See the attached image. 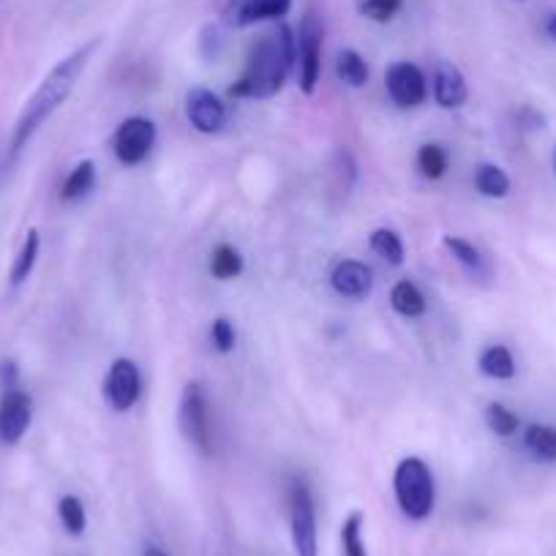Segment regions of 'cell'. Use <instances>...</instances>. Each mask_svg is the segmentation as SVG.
Here are the masks:
<instances>
[{"mask_svg": "<svg viewBox=\"0 0 556 556\" xmlns=\"http://www.w3.org/2000/svg\"><path fill=\"white\" fill-rule=\"evenodd\" d=\"M478 366L485 377L496 379V382H505V379L516 377V357L502 344H491L489 350L480 352Z\"/></svg>", "mask_w": 556, "mask_h": 556, "instance_id": "cell-16", "label": "cell"}, {"mask_svg": "<svg viewBox=\"0 0 556 556\" xmlns=\"http://www.w3.org/2000/svg\"><path fill=\"white\" fill-rule=\"evenodd\" d=\"M186 117L200 134H218L227 126V106L213 90L191 88L186 96Z\"/></svg>", "mask_w": 556, "mask_h": 556, "instance_id": "cell-12", "label": "cell"}, {"mask_svg": "<svg viewBox=\"0 0 556 556\" xmlns=\"http://www.w3.org/2000/svg\"><path fill=\"white\" fill-rule=\"evenodd\" d=\"M34 424V399L23 388H7L0 395V442L20 445Z\"/></svg>", "mask_w": 556, "mask_h": 556, "instance_id": "cell-9", "label": "cell"}, {"mask_svg": "<svg viewBox=\"0 0 556 556\" xmlns=\"http://www.w3.org/2000/svg\"><path fill=\"white\" fill-rule=\"evenodd\" d=\"M523 447L532 453V458L538 462H556V429L554 426L532 424L527 431H523Z\"/></svg>", "mask_w": 556, "mask_h": 556, "instance_id": "cell-18", "label": "cell"}, {"mask_svg": "<svg viewBox=\"0 0 556 556\" xmlns=\"http://www.w3.org/2000/svg\"><path fill=\"white\" fill-rule=\"evenodd\" d=\"M431 93H434V101L442 110H458V106L467 104L469 88L462 68L453 66L451 61L437 63L434 77H431Z\"/></svg>", "mask_w": 556, "mask_h": 556, "instance_id": "cell-14", "label": "cell"}, {"mask_svg": "<svg viewBox=\"0 0 556 556\" xmlns=\"http://www.w3.org/2000/svg\"><path fill=\"white\" fill-rule=\"evenodd\" d=\"M368 245H371L374 254H377L379 260L388 262V265L393 267L404 265V240L399 238L395 229H388V227L374 229L371 238H368Z\"/></svg>", "mask_w": 556, "mask_h": 556, "instance_id": "cell-24", "label": "cell"}, {"mask_svg": "<svg viewBox=\"0 0 556 556\" xmlns=\"http://www.w3.org/2000/svg\"><path fill=\"white\" fill-rule=\"evenodd\" d=\"M142 556H169V554L164 548H159V545H148L146 554H142Z\"/></svg>", "mask_w": 556, "mask_h": 556, "instance_id": "cell-32", "label": "cell"}, {"mask_svg": "<svg viewBox=\"0 0 556 556\" xmlns=\"http://www.w3.org/2000/svg\"><path fill=\"white\" fill-rule=\"evenodd\" d=\"M96 186V164L90 159L79 162L77 167L68 173V178L63 180V189H61V200L63 202H77L83 200L85 194H90Z\"/></svg>", "mask_w": 556, "mask_h": 556, "instance_id": "cell-21", "label": "cell"}, {"mask_svg": "<svg viewBox=\"0 0 556 556\" xmlns=\"http://www.w3.org/2000/svg\"><path fill=\"white\" fill-rule=\"evenodd\" d=\"M142 395V374H139L137 363L128 357H117L112 361L110 371L104 379V399L115 412H128Z\"/></svg>", "mask_w": 556, "mask_h": 556, "instance_id": "cell-11", "label": "cell"}, {"mask_svg": "<svg viewBox=\"0 0 556 556\" xmlns=\"http://www.w3.org/2000/svg\"><path fill=\"white\" fill-rule=\"evenodd\" d=\"M485 424H489V429L494 431L496 437H513L518 431V417L513 415L510 409H507L505 404H489L485 406Z\"/></svg>", "mask_w": 556, "mask_h": 556, "instance_id": "cell-29", "label": "cell"}, {"mask_svg": "<svg viewBox=\"0 0 556 556\" xmlns=\"http://www.w3.org/2000/svg\"><path fill=\"white\" fill-rule=\"evenodd\" d=\"M401 9H404V0H357V12H361V17L379 25L390 23Z\"/></svg>", "mask_w": 556, "mask_h": 556, "instance_id": "cell-28", "label": "cell"}, {"mask_svg": "<svg viewBox=\"0 0 556 556\" xmlns=\"http://www.w3.org/2000/svg\"><path fill=\"white\" fill-rule=\"evenodd\" d=\"M330 287L346 301H363L374 290V270L361 260H341L330 273Z\"/></svg>", "mask_w": 556, "mask_h": 556, "instance_id": "cell-13", "label": "cell"}, {"mask_svg": "<svg viewBox=\"0 0 556 556\" xmlns=\"http://www.w3.org/2000/svg\"><path fill=\"white\" fill-rule=\"evenodd\" d=\"M554 173H556V148H554Z\"/></svg>", "mask_w": 556, "mask_h": 556, "instance_id": "cell-33", "label": "cell"}, {"mask_svg": "<svg viewBox=\"0 0 556 556\" xmlns=\"http://www.w3.org/2000/svg\"><path fill=\"white\" fill-rule=\"evenodd\" d=\"M290 9L292 0H227L222 20L227 28L243 30L260 23H281Z\"/></svg>", "mask_w": 556, "mask_h": 556, "instance_id": "cell-10", "label": "cell"}, {"mask_svg": "<svg viewBox=\"0 0 556 556\" xmlns=\"http://www.w3.org/2000/svg\"><path fill=\"white\" fill-rule=\"evenodd\" d=\"M211 276L218 278V281H232L243 273L245 262L240 256V251L229 243H218L216 249L211 251Z\"/></svg>", "mask_w": 556, "mask_h": 556, "instance_id": "cell-20", "label": "cell"}, {"mask_svg": "<svg viewBox=\"0 0 556 556\" xmlns=\"http://www.w3.org/2000/svg\"><path fill=\"white\" fill-rule=\"evenodd\" d=\"M390 306H393V312L399 314V317L417 319L424 317L429 303H426V295L420 292V287H417L415 281H409V278H404V281H399V285L390 290Z\"/></svg>", "mask_w": 556, "mask_h": 556, "instance_id": "cell-15", "label": "cell"}, {"mask_svg": "<svg viewBox=\"0 0 556 556\" xmlns=\"http://www.w3.org/2000/svg\"><path fill=\"white\" fill-rule=\"evenodd\" d=\"M545 34H548V39L556 41V12L548 14V20H545Z\"/></svg>", "mask_w": 556, "mask_h": 556, "instance_id": "cell-31", "label": "cell"}, {"mask_svg": "<svg viewBox=\"0 0 556 556\" xmlns=\"http://www.w3.org/2000/svg\"><path fill=\"white\" fill-rule=\"evenodd\" d=\"M393 491L401 513H404L409 521H426V518L434 513L437 485L431 467L424 458L409 456L404 458V462H399L393 475Z\"/></svg>", "mask_w": 556, "mask_h": 556, "instance_id": "cell-3", "label": "cell"}, {"mask_svg": "<svg viewBox=\"0 0 556 556\" xmlns=\"http://www.w3.org/2000/svg\"><path fill=\"white\" fill-rule=\"evenodd\" d=\"M58 516H61L63 529H66L72 538H79V534L88 529V513H85V505L79 502V496H61V502H58Z\"/></svg>", "mask_w": 556, "mask_h": 556, "instance_id": "cell-25", "label": "cell"}, {"mask_svg": "<svg viewBox=\"0 0 556 556\" xmlns=\"http://www.w3.org/2000/svg\"><path fill=\"white\" fill-rule=\"evenodd\" d=\"M99 45L101 39L85 41V45L77 47L72 55L58 61L55 66L50 68V74L41 79L39 88L34 90V96L25 101L17 123H14L12 139H9V151H12V156H17V153L28 146L30 139H34V134L39 131V128L45 126V123L50 121L63 104H66V99L72 96V90L77 88L79 77H83L85 68H88L90 58L96 55Z\"/></svg>", "mask_w": 556, "mask_h": 556, "instance_id": "cell-1", "label": "cell"}, {"mask_svg": "<svg viewBox=\"0 0 556 556\" xmlns=\"http://www.w3.org/2000/svg\"><path fill=\"white\" fill-rule=\"evenodd\" d=\"M178 424L186 440L200 453L211 456L213 453V431H211V412H207L205 390L200 382H189L180 395Z\"/></svg>", "mask_w": 556, "mask_h": 556, "instance_id": "cell-5", "label": "cell"}, {"mask_svg": "<svg viewBox=\"0 0 556 556\" xmlns=\"http://www.w3.org/2000/svg\"><path fill=\"white\" fill-rule=\"evenodd\" d=\"M298 39V85L306 96H314L319 77H323V47H325V23L317 9H306L301 28L295 30Z\"/></svg>", "mask_w": 556, "mask_h": 556, "instance_id": "cell-4", "label": "cell"}, {"mask_svg": "<svg viewBox=\"0 0 556 556\" xmlns=\"http://www.w3.org/2000/svg\"><path fill=\"white\" fill-rule=\"evenodd\" d=\"M442 245H445V249L453 254V260L462 262V265L467 267V270L472 273V276H485V273H489V265H485V256L480 254L478 245L469 243V240L456 238V235H445V238H442Z\"/></svg>", "mask_w": 556, "mask_h": 556, "instance_id": "cell-23", "label": "cell"}, {"mask_svg": "<svg viewBox=\"0 0 556 556\" xmlns=\"http://www.w3.org/2000/svg\"><path fill=\"white\" fill-rule=\"evenodd\" d=\"M153 146H156V123L142 115L126 117L112 137V151L123 167H137L146 162Z\"/></svg>", "mask_w": 556, "mask_h": 556, "instance_id": "cell-6", "label": "cell"}, {"mask_svg": "<svg viewBox=\"0 0 556 556\" xmlns=\"http://www.w3.org/2000/svg\"><path fill=\"white\" fill-rule=\"evenodd\" d=\"M384 88L401 110H415L429 99V79L415 63L399 61L384 72Z\"/></svg>", "mask_w": 556, "mask_h": 556, "instance_id": "cell-8", "label": "cell"}, {"mask_svg": "<svg viewBox=\"0 0 556 556\" xmlns=\"http://www.w3.org/2000/svg\"><path fill=\"white\" fill-rule=\"evenodd\" d=\"M290 532L295 556H319L317 543V507L312 491L303 483L292 485L290 494Z\"/></svg>", "mask_w": 556, "mask_h": 556, "instance_id": "cell-7", "label": "cell"}, {"mask_svg": "<svg viewBox=\"0 0 556 556\" xmlns=\"http://www.w3.org/2000/svg\"><path fill=\"white\" fill-rule=\"evenodd\" d=\"M39 254H41L39 229H28L23 249H20L17 260H14V265H12V287H20L28 281V276L34 273V267H36V262H39Z\"/></svg>", "mask_w": 556, "mask_h": 556, "instance_id": "cell-22", "label": "cell"}, {"mask_svg": "<svg viewBox=\"0 0 556 556\" xmlns=\"http://www.w3.org/2000/svg\"><path fill=\"white\" fill-rule=\"evenodd\" d=\"M368 63L366 58L361 55L357 50H339V55H336V77L341 79L344 85H350V88H363V85L368 83Z\"/></svg>", "mask_w": 556, "mask_h": 556, "instance_id": "cell-19", "label": "cell"}, {"mask_svg": "<svg viewBox=\"0 0 556 556\" xmlns=\"http://www.w3.org/2000/svg\"><path fill=\"white\" fill-rule=\"evenodd\" d=\"M298 66L295 30L287 23H278L270 34L254 41L245 61L243 74L229 85V99H273L285 88L290 74Z\"/></svg>", "mask_w": 556, "mask_h": 556, "instance_id": "cell-2", "label": "cell"}, {"mask_svg": "<svg viewBox=\"0 0 556 556\" xmlns=\"http://www.w3.org/2000/svg\"><path fill=\"white\" fill-rule=\"evenodd\" d=\"M211 344L216 346V352H222V355H229V352L235 350V344H238V330H235V325L229 323L227 317L213 319Z\"/></svg>", "mask_w": 556, "mask_h": 556, "instance_id": "cell-30", "label": "cell"}, {"mask_svg": "<svg viewBox=\"0 0 556 556\" xmlns=\"http://www.w3.org/2000/svg\"><path fill=\"white\" fill-rule=\"evenodd\" d=\"M417 169L424 173V178L440 180L445 178L447 173V153L445 148L437 146V142H429L417 151Z\"/></svg>", "mask_w": 556, "mask_h": 556, "instance_id": "cell-26", "label": "cell"}, {"mask_svg": "<svg viewBox=\"0 0 556 556\" xmlns=\"http://www.w3.org/2000/svg\"><path fill=\"white\" fill-rule=\"evenodd\" d=\"M341 548L344 556H368L366 543H363V513H350L341 527Z\"/></svg>", "mask_w": 556, "mask_h": 556, "instance_id": "cell-27", "label": "cell"}, {"mask_svg": "<svg viewBox=\"0 0 556 556\" xmlns=\"http://www.w3.org/2000/svg\"><path fill=\"white\" fill-rule=\"evenodd\" d=\"M475 189L489 200H505L510 194V178L496 164H478L475 167Z\"/></svg>", "mask_w": 556, "mask_h": 556, "instance_id": "cell-17", "label": "cell"}]
</instances>
